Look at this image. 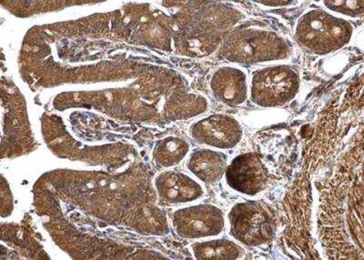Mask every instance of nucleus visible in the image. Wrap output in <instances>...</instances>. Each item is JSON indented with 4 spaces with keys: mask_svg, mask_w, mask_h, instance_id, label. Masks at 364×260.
Returning <instances> with one entry per match:
<instances>
[{
    "mask_svg": "<svg viewBox=\"0 0 364 260\" xmlns=\"http://www.w3.org/2000/svg\"><path fill=\"white\" fill-rule=\"evenodd\" d=\"M352 25L346 19L314 9L305 13L296 27L295 36L302 47L317 54L340 50L352 38Z\"/></svg>",
    "mask_w": 364,
    "mask_h": 260,
    "instance_id": "nucleus-1",
    "label": "nucleus"
},
{
    "mask_svg": "<svg viewBox=\"0 0 364 260\" xmlns=\"http://www.w3.org/2000/svg\"><path fill=\"white\" fill-rule=\"evenodd\" d=\"M226 58L232 63H255L281 60L288 54L284 38L266 29H245L226 41Z\"/></svg>",
    "mask_w": 364,
    "mask_h": 260,
    "instance_id": "nucleus-2",
    "label": "nucleus"
},
{
    "mask_svg": "<svg viewBox=\"0 0 364 260\" xmlns=\"http://www.w3.org/2000/svg\"><path fill=\"white\" fill-rule=\"evenodd\" d=\"M300 87L297 71L284 65L262 68L250 80L252 102L264 108L285 105L294 99Z\"/></svg>",
    "mask_w": 364,
    "mask_h": 260,
    "instance_id": "nucleus-3",
    "label": "nucleus"
},
{
    "mask_svg": "<svg viewBox=\"0 0 364 260\" xmlns=\"http://www.w3.org/2000/svg\"><path fill=\"white\" fill-rule=\"evenodd\" d=\"M229 232L243 245H262L272 239L273 223L267 210L257 202L236 204L228 215Z\"/></svg>",
    "mask_w": 364,
    "mask_h": 260,
    "instance_id": "nucleus-4",
    "label": "nucleus"
},
{
    "mask_svg": "<svg viewBox=\"0 0 364 260\" xmlns=\"http://www.w3.org/2000/svg\"><path fill=\"white\" fill-rule=\"evenodd\" d=\"M226 180L239 193L255 196L267 186V170L255 153H246L233 159L226 168Z\"/></svg>",
    "mask_w": 364,
    "mask_h": 260,
    "instance_id": "nucleus-5",
    "label": "nucleus"
},
{
    "mask_svg": "<svg viewBox=\"0 0 364 260\" xmlns=\"http://www.w3.org/2000/svg\"><path fill=\"white\" fill-rule=\"evenodd\" d=\"M224 224L223 211L213 205L191 207L176 216L178 232L190 238L216 236L222 232Z\"/></svg>",
    "mask_w": 364,
    "mask_h": 260,
    "instance_id": "nucleus-6",
    "label": "nucleus"
},
{
    "mask_svg": "<svg viewBox=\"0 0 364 260\" xmlns=\"http://www.w3.org/2000/svg\"><path fill=\"white\" fill-rule=\"evenodd\" d=\"M194 135L200 141L211 147L230 149L242 141V126L232 117L213 115L195 126Z\"/></svg>",
    "mask_w": 364,
    "mask_h": 260,
    "instance_id": "nucleus-7",
    "label": "nucleus"
},
{
    "mask_svg": "<svg viewBox=\"0 0 364 260\" xmlns=\"http://www.w3.org/2000/svg\"><path fill=\"white\" fill-rule=\"evenodd\" d=\"M214 94L229 107L242 105L248 99L249 82L245 71L232 66L220 67L211 82Z\"/></svg>",
    "mask_w": 364,
    "mask_h": 260,
    "instance_id": "nucleus-8",
    "label": "nucleus"
},
{
    "mask_svg": "<svg viewBox=\"0 0 364 260\" xmlns=\"http://www.w3.org/2000/svg\"><path fill=\"white\" fill-rule=\"evenodd\" d=\"M162 196L171 202H184L200 196V187L190 178L178 173H170L161 178Z\"/></svg>",
    "mask_w": 364,
    "mask_h": 260,
    "instance_id": "nucleus-9",
    "label": "nucleus"
},
{
    "mask_svg": "<svg viewBox=\"0 0 364 260\" xmlns=\"http://www.w3.org/2000/svg\"><path fill=\"white\" fill-rule=\"evenodd\" d=\"M194 173L206 182H216L225 173L227 157L223 153L201 151L195 155L191 161Z\"/></svg>",
    "mask_w": 364,
    "mask_h": 260,
    "instance_id": "nucleus-10",
    "label": "nucleus"
},
{
    "mask_svg": "<svg viewBox=\"0 0 364 260\" xmlns=\"http://www.w3.org/2000/svg\"><path fill=\"white\" fill-rule=\"evenodd\" d=\"M197 254L200 259H237L242 255V249L229 239L215 240L198 247Z\"/></svg>",
    "mask_w": 364,
    "mask_h": 260,
    "instance_id": "nucleus-11",
    "label": "nucleus"
},
{
    "mask_svg": "<svg viewBox=\"0 0 364 260\" xmlns=\"http://www.w3.org/2000/svg\"><path fill=\"white\" fill-rule=\"evenodd\" d=\"M186 148V144L181 139H167L161 146L162 162L167 165L176 163L184 157Z\"/></svg>",
    "mask_w": 364,
    "mask_h": 260,
    "instance_id": "nucleus-12",
    "label": "nucleus"
},
{
    "mask_svg": "<svg viewBox=\"0 0 364 260\" xmlns=\"http://www.w3.org/2000/svg\"><path fill=\"white\" fill-rule=\"evenodd\" d=\"M323 3L331 11L339 13L346 17L357 18L363 14V1H326Z\"/></svg>",
    "mask_w": 364,
    "mask_h": 260,
    "instance_id": "nucleus-13",
    "label": "nucleus"
},
{
    "mask_svg": "<svg viewBox=\"0 0 364 260\" xmlns=\"http://www.w3.org/2000/svg\"><path fill=\"white\" fill-rule=\"evenodd\" d=\"M259 3H261L262 5H266V6H287V5H291L292 3H294V2H290V1H269V2L262 1V2H259Z\"/></svg>",
    "mask_w": 364,
    "mask_h": 260,
    "instance_id": "nucleus-14",
    "label": "nucleus"
}]
</instances>
